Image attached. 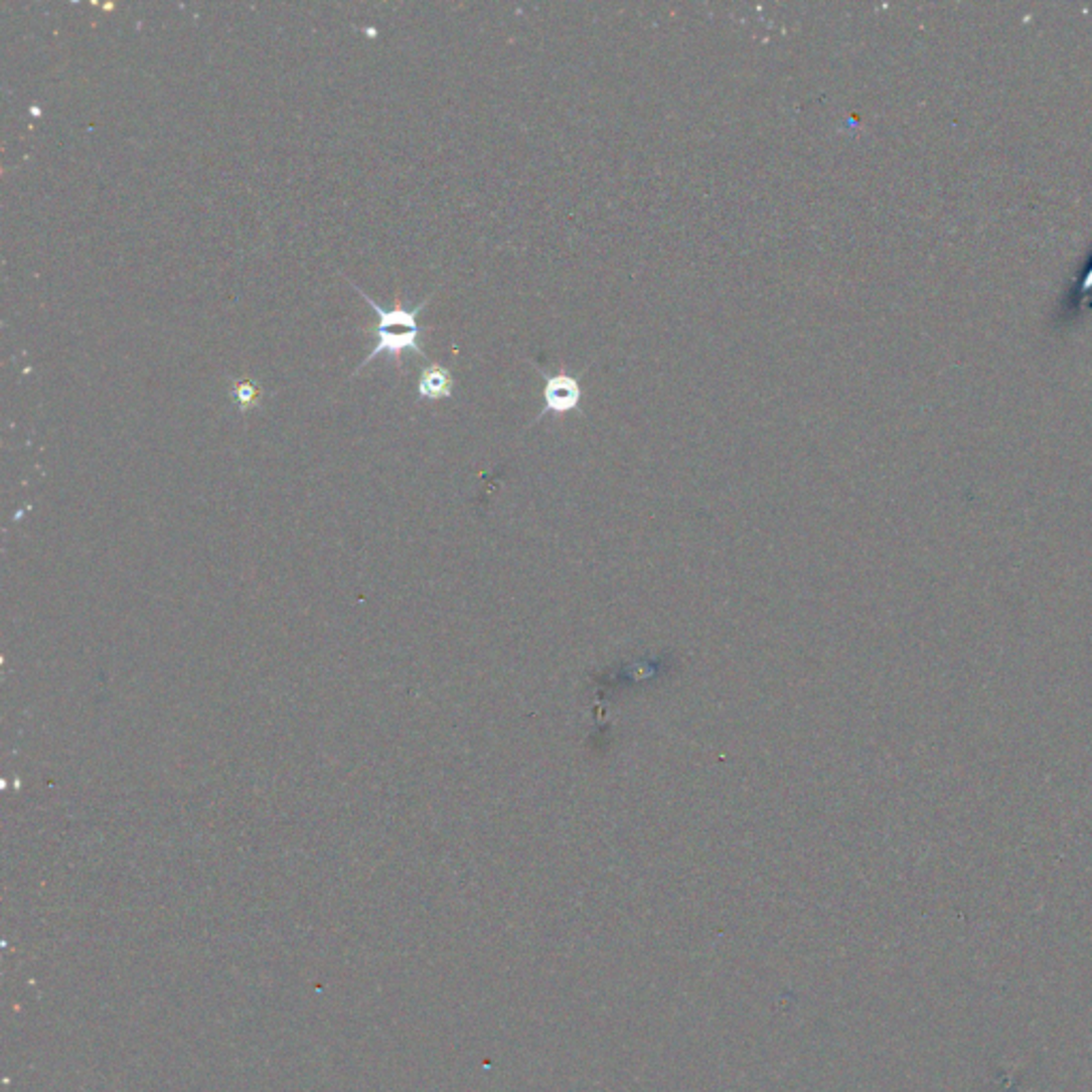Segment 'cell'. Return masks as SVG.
I'll use <instances>...</instances> for the list:
<instances>
[{
    "mask_svg": "<svg viewBox=\"0 0 1092 1092\" xmlns=\"http://www.w3.org/2000/svg\"><path fill=\"white\" fill-rule=\"evenodd\" d=\"M453 393V373L449 367L440 363H429L421 369L419 375V398L438 402L451 398Z\"/></svg>",
    "mask_w": 1092,
    "mask_h": 1092,
    "instance_id": "3",
    "label": "cell"
},
{
    "mask_svg": "<svg viewBox=\"0 0 1092 1092\" xmlns=\"http://www.w3.org/2000/svg\"><path fill=\"white\" fill-rule=\"evenodd\" d=\"M263 398V391L253 380H236L230 386V400L242 412H248L250 408L259 406Z\"/></svg>",
    "mask_w": 1092,
    "mask_h": 1092,
    "instance_id": "4",
    "label": "cell"
},
{
    "mask_svg": "<svg viewBox=\"0 0 1092 1092\" xmlns=\"http://www.w3.org/2000/svg\"><path fill=\"white\" fill-rule=\"evenodd\" d=\"M544 412H555V415H564V412L577 410L581 404V384L570 373H555L544 384Z\"/></svg>",
    "mask_w": 1092,
    "mask_h": 1092,
    "instance_id": "2",
    "label": "cell"
},
{
    "mask_svg": "<svg viewBox=\"0 0 1092 1092\" xmlns=\"http://www.w3.org/2000/svg\"><path fill=\"white\" fill-rule=\"evenodd\" d=\"M350 284L354 286V291L367 301V306L373 310V314L378 316V325L367 329V333H371L375 337V346L367 354V359H363V363H359V367H356L354 373H359L365 365H369L375 359V356H380V354L391 356V361L396 363L400 369H402V354L406 350L417 352L419 356H423V359H427L425 350L419 344L421 327L417 322V316L427 306L429 299H423L417 308H406L402 303V299L398 297L396 303H393V308H382L380 303H375L354 282H350Z\"/></svg>",
    "mask_w": 1092,
    "mask_h": 1092,
    "instance_id": "1",
    "label": "cell"
}]
</instances>
